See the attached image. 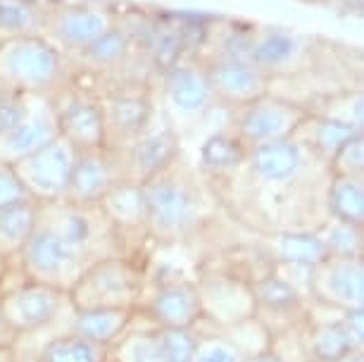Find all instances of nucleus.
<instances>
[{"label":"nucleus","mask_w":364,"mask_h":362,"mask_svg":"<svg viewBox=\"0 0 364 362\" xmlns=\"http://www.w3.org/2000/svg\"><path fill=\"white\" fill-rule=\"evenodd\" d=\"M60 136L58 119H55L53 100L48 95H33L29 115L15 129L0 136V160L17 165L19 160L29 158L36 150Z\"/></svg>","instance_id":"obj_22"},{"label":"nucleus","mask_w":364,"mask_h":362,"mask_svg":"<svg viewBox=\"0 0 364 362\" xmlns=\"http://www.w3.org/2000/svg\"><path fill=\"white\" fill-rule=\"evenodd\" d=\"M0 305L12 324V329L22 336L41 334L65 319V310H72L67 293L55 286L22 279L19 284L0 291Z\"/></svg>","instance_id":"obj_13"},{"label":"nucleus","mask_w":364,"mask_h":362,"mask_svg":"<svg viewBox=\"0 0 364 362\" xmlns=\"http://www.w3.org/2000/svg\"><path fill=\"white\" fill-rule=\"evenodd\" d=\"M245 158H248V146L231 127H224L203 139L196 169L208 183H229L245 167Z\"/></svg>","instance_id":"obj_23"},{"label":"nucleus","mask_w":364,"mask_h":362,"mask_svg":"<svg viewBox=\"0 0 364 362\" xmlns=\"http://www.w3.org/2000/svg\"><path fill=\"white\" fill-rule=\"evenodd\" d=\"M41 215L58 229V234L79 252L86 265L107 255L127 252V243L112 229L98 205H77L70 201L41 205Z\"/></svg>","instance_id":"obj_7"},{"label":"nucleus","mask_w":364,"mask_h":362,"mask_svg":"<svg viewBox=\"0 0 364 362\" xmlns=\"http://www.w3.org/2000/svg\"><path fill=\"white\" fill-rule=\"evenodd\" d=\"M105 119V148L124 150L157 110L153 81H109L98 88Z\"/></svg>","instance_id":"obj_9"},{"label":"nucleus","mask_w":364,"mask_h":362,"mask_svg":"<svg viewBox=\"0 0 364 362\" xmlns=\"http://www.w3.org/2000/svg\"><path fill=\"white\" fill-rule=\"evenodd\" d=\"M326 257H364V224H350L326 217L317 227Z\"/></svg>","instance_id":"obj_34"},{"label":"nucleus","mask_w":364,"mask_h":362,"mask_svg":"<svg viewBox=\"0 0 364 362\" xmlns=\"http://www.w3.org/2000/svg\"><path fill=\"white\" fill-rule=\"evenodd\" d=\"M307 353L310 362H338L353 353H364L350 339L348 329L341 322V312L333 319H312L307 315Z\"/></svg>","instance_id":"obj_28"},{"label":"nucleus","mask_w":364,"mask_h":362,"mask_svg":"<svg viewBox=\"0 0 364 362\" xmlns=\"http://www.w3.org/2000/svg\"><path fill=\"white\" fill-rule=\"evenodd\" d=\"M259 248L272 265H291V267H317L326 260V250L314 229H279L264 231Z\"/></svg>","instance_id":"obj_24"},{"label":"nucleus","mask_w":364,"mask_h":362,"mask_svg":"<svg viewBox=\"0 0 364 362\" xmlns=\"http://www.w3.org/2000/svg\"><path fill=\"white\" fill-rule=\"evenodd\" d=\"M243 362H284V360H281L279 355H274L272 351H267V353L252 355V358H245Z\"/></svg>","instance_id":"obj_43"},{"label":"nucleus","mask_w":364,"mask_h":362,"mask_svg":"<svg viewBox=\"0 0 364 362\" xmlns=\"http://www.w3.org/2000/svg\"><path fill=\"white\" fill-rule=\"evenodd\" d=\"M324 208L326 217L350 224H364V176H328Z\"/></svg>","instance_id":"obj_30"},{"label":"nucleus","mask_w":364,"mask_h":362,"mask_svg":"<svg viewBox=\"0 0 364 362\" xmlns=\"http://www.w3.org/2000/svg\"><path fill=\"white\" fill-rule=\"evenodd\" d=\"M0 362H17V348H0Z\"/></svg>","instance_id":"obj_44"},{"label":"nucleus","mask_w":364,"mask_h":362,"mask_svg":"<svg viewBox=\"0 0 364 362\" xmlns=\"http://www.w3.org/2000/svg\"><path fill=\"white\" fill-rule=\"evenodd\" d=\"M19 344V334L12 329V324L8 322L3 312V305H0V348H17Z\"/></svg>","instance_id":"obj_42"},{"label":"nucleus","mask_w":364,"mask_h":362,"mask_svg":"<svg viewBox=\"0 0 364 362\" xmlns=\"http://www.w3.org/2000/svg\"><path fill=\"white\" fill-rule=\"evenodd\" d=\"M181 134L164 119L160 110H155L150 124L124 150L117 153L122 176L136 183L150 181L181 158Z\"/></svg>","instance_id":"obj_14"},{"label":"nucleus","mask_w":364,"mask_h":362,"mask_svg":"<svg viewBox=\"0 0 364 362\" xmlns=\"http://www.w3.org/2000/svg\"><path fill=\"white\" fill-rule=\"evenodd\" d=\"M141 186L146 198V234L164 245L193 238L210 220L212 201H217L200 172L181 158Z\"/></svg>","instance_id":"obj_1"},{"label":"nucleus","mask_w":364,"mask_h":362,"mask_svg":"<svg viewBox=\"0 0 364 362\" xmlns=\"http://www.w3.org/2000/svg\"><path fill=\"white\" fill-rule=\"evenodd\" d=\"M328 174L338 176H364V134L350 139L338 153L328 160Z\"/></svg>","instance_id":"obj_39"},{"label":"nucleus","mask_w":364,"mask_h":362,"mask_svg":"<svg viewBox=\"0 0 364 362\" xmlns=\"http://www.w3.org/2000/svg\"><path fill=\"white\" fill-rule=\"evenodd\" d=\"M157 336H160L162 362H193V353L198 346L196 329H167V326H157Z\"/></svg>","instance_id":"obj_37"},{"label":"nucleus","mask_w":364,"mask_h":362,"mask_svg":"<svg viewBox=\"0 0 364 362\" xmlns=\"http://www.w3.org/2000/svg\"><path fill=\"white\" fill-rule=\"evenodd\" d=\"M17 262L22 267L24 279L55 286L65 293L72 289V284L86 267L79 252L58 234V229L43 215H38L36 229L17 255Z\"/></svg>","instance_id":"obj_10"},{"label":"nucleus","mask_w":364,"mask_h":362,"mask_svg":"<svg viewBox=\"0 0 364 362\" xmlns=\"http://www.w3.org/2000/svg\"><path fill=\"white\" fill-rule=\"evenodd\" d=\"M139 310H122V307H98V310H72L67 331L91 341L95 346L112 348L124 334L132 329Z\"/></svg>","instance_id":"obj_26"},{"label":"nucleus","mask_w":364,"mask_h":362,"mask_svg":"<svg viewBox=\"0 0 364 362\" xmlns=\"http://www.w3.org/2000/svg\"><path fill=\"white\" fill-rule=\"evenodd\" d=\"M203 63L205 70H208L212 91L217 95L219 107H224V110L243 107L248 102L257 100L259 95L272 91L274 81L259 67L252 65L250 60L208 58Z\"/></svg>","instance_id":"obj_20"},{"label":"nucleus","mask_w":364,"mask_h":362,"mask_svg":"<svg viewBox=\"0 0 364 362\" xmlns=\"http://www.w3.org/2000/svg\"><path fill=\"white\" fill-rule=\"evenodd\" d=\"M60 136L77 150L105 148V119H102L100 93L72 74V79L50 95Z\"/></svg>","instance_id":"obj_11"},{"label":"nucleus","mask_w":364,"mask_h":362,"mask_svg":"<svg viewBox=\"0 0 364 362\" xmlns=\"http://www.w3.org/2000/svg\"><path fill=\"white\" fill-rule=\"evenodd\" d=\"M229 112V127L248 148L259 146V143L293 139L302 119L310 115L305 105H300V102L291 98H284V95L274 91L259 95L257 100Z\"/></svg>","instance_id":"obj_12"},{"label":"nucleus","mask_w":364,"mask_h":362,"mask_svg":"<svg viewBox=\"0 0 364 362\" xmlns=\"http://www.w3.org/2000/svg\"><path fill=\"white\" fill-rule=\"evenodd\" d=\"M307 110L364 132V91L360 84L319 95L307 105Z\"/></svg>","instance_id":"obj_31"},{"label":"nucleus","mask_w":364,"mask_h":362,"mask_svg":"<svg viewBox=\"0 0 364 362\" xmlns=\"http://www.w3.org/2000/svg\"><path fill=\"white\" fill-rule=\"evenodd\" d=\"M26 198H29V193H26L15 165L0 160V210L10 208L15 203H22Z\"/></svg>","instance_id":"obj_41"},{"label":"nucleus","mask_w":364,"mask_h":362,"mask_svg":"<svg viewBox=\"0 0 364 362\" xmlns=\"http://www.w3.org/2000/svg\"><path fill=\"white\" fill-rule=\"evenodd\" d=\"M250 286L255 296V317L272 336L305 322L310 315L312 300L274 267L264 275L252 277Z\"/></svg>","instance_id":"obj_16"},{"label":"nucleus","mask_w":364,"mask_h":362,"mask_svg":"<svg viewBox=\"0 0 364 362\" xmlns=\"http://www.w3.org/2000/svg\"><path fill=\"white\" fill-rule=\"evenodd\" d=\"M250 63L259 67L274 84L284 79H300L317 70V38L277 24H255L250 43ZM272 84V86H274Z\"/></svg>","instance_id":"obj_8"},{"label":"nucleus","mask_w":364,"mask_h":362,"mask_svg":"<svg viewBox=\"0 0 364 362\" xmlns=\"http://www.w3.org/2000/svg\"><path fill=\"white\" fill-rule=\"evenodd\" d=\"M240 351L224 336V331L203 334L198 331V346L193 353V362H243Z\"/></svg>","instance_id":"obj_38"},{"label":"nucleus","mask_w":364,"mask_h":362,"mask_svg":"<svg viewBox=\"0 0 364 362\" xmlns=\"http://www.w3.org/2000/svg\"><path fill=\"white\" fill-rule=\"evenodd\" d=\"M146 291V270L129 252H122L88 262L67 291V300L72 310H98V307L139 310Z\"/></svg>","instance_id":"obj_5"},{"label":"nucleus","mask_w":364,"mask_h":362,"mask_svg":"<svg viewBox=\"0 0 364 362\" xmlns=\"http://www.w3.org/2000/svg\"><path fill=\"white\" fill-rule=\"evenodd\" d=\"M122 176L119 155L109 148H88L77 150L70 188L65 201L77 205H98L102 196L114 186Z\"/></svg>","instance_id":"obj_21"},{"label":"nucleus","mask_w":364,"mask_h":362,"mask_svg":"<svg viewBox=\"0 0 364 362\" xmlns=\"http://www.w3.org/2000/svg\"><path fill=\"white\" fill-rule=\"evenodd\" d=\"M357 134H364L362 129H355L350 124H343V122L321 117V115L310 112L302 124L298 127V132L293 134V139L302 143L314 158H319L321 162H326L333 158L338 150L346 146L350 139H355Z\"/></svg>","instance_id":"obj_27"},{"label":"nucleus","mask_w":364,"mask_h":362,"mask_svg":"<svg viewBox=\"0 0 364 362\" xmlns=\"http://www.w3.org/2000/svg\"><path fill=\"white\" fill-rule=\"evenodd\" d=\"M38 215L41 203L31 201V198L0 210V255L8 260H17L24 243L36 229Z\"/></svg>","instance_id":"obj_29"},{"label":"nucleus","mask_w":364,"mask_h":362,"mask_svg":"<svg viewBox=\"0 0 364 362\" xmlns=\"http://www.w3.org/2000/svg\"><path fill=\"white\" fill-rule=\"evenodd\" d=\"M119 10L95 0H46L43 36L65 53L67 58L79 55L84 48L98 41L117 24Z\"/></svg>","instance_id":"obj_6"},{"label":"nucleus","mask_w":364,"mask_h":362,"mask_svg":"<svg viewBox=\"0 0 364 362\" xmlns=\"http://www.w3.org/2000/svg\"><path fill=\"white\" fill-rule=\"evenodd\" d=\"M219 331H224V336L238 348L243 358H252V355L267 353L272 348V334L257 317H248Z\"/></svg>","instance_id":"obj_36"},{"label":"nucleus","mask_w":364,"mask_h":362,"mask_svg":"<svg viewBox=\"0 0 364 362\" xmlns=\"http://www.w3.org/2000/svg\"><path fill=\"white\" fill-rule=\"evenodd\" d=\"M109 362H162L157 326L148 329H129L109 348Z\"/></svg>","instance_id":"obj_35"},{"label":"nucleus","mask_w":364,"mask_h":362,"mask_svg":"<svg viewBox=\"0 0 364 362\" xmlns=\"http://www.w3.org/2000/svg\"><path fill=\"white\" fill-rule=\"evenodd\" d=\"M33 95L15 93V91H3L0 88V136L8 134L10 129H15L31 110Z\"/></svg>","instance_id":"obj_40"},{"label":"nucleus","mask_w":364,"mask_h":362,"mask_svg":"<svg viewBox=\"0 0 364 362\" xmlns=\"http://www.w3.org/2000/svg\"><path fill=\"white\" fill-rule=\"evenodd\" d=\"M74 67L43 33L0 36V88L24 95L58 93Z\"/></svg>","instance_id":"obj_3"},{"label":"nucleus","mask_w":364,"mask_h":362,"mask_svg":"<svg viewBox=\"0 0 364 362\" xmlns=\"http://www.w3.org/2000/svg\"><path fill=\"white\" fill-rule=\"evenodd\" d=\"M157 110L181 134V139L219 110L205 63L198 55L181 58L153 79Z\"/></svg>","instance_id":"obj_4"},{"label":"nucleus","mask_w":364,"mask_h":362,"mask_svg":"<svg viewBox=\"0 0 364 362\" xmlns=\"http://www.w3.org/2000/svg\"><path fill=\"white\" fill-rule=\"evenodd\" d=\"M139 312L153 326L167 329H196L203 322V305L196 279H164L146 291Z\"/></svg>","instance_id":"obj_19"},{"label":"nucleus","mask_w":364,"mask_h":362,"mask_svg":"<svg viewBox=\"0 0 364 362\" xmlns=\"http://www.w3.org/2000/svg\"><path fill=\"white\" fill-rule=\"evenodd\" d=\"M310 300L326 310H364V257H326L310 275Z\"/></svg>","instance_id":"obj_18"},{"label":"nucleus","mask_w":364,"mask_h":362,"mask_svg":"<svg viewBox=\"0 0 364 362\" xmlns=\"http://www.w3.org/2000/svg\"><path fill=\"white\" fill-rule=\"evenodd\" d=\"M240 174L248 176L257 193L277 198L279 210L286 205L293 208L295 196H300L312 183H326L331 176L326 162L314 158L295 139L259 143L248 148V158Z\"/></svg>","instance_id":"obj_2"},{"label":"nucleus","mask_w":364,"mask_h":362,"mask_svg":"<svg viewBox=\"0 0 364 362\" xmlns=\"http://www.w3.org/2000/svg\"><path fill=\"white\" fill-rule=\"evenodd\" d=\"M102 215L112 224V229L122 236V241H129L132 236L146 234V198H143V186L136 181L119 179L112 188L102 196L98 203Z\"/></svg>","instance_id":"obj_25"},{"label":"nucleus","mask_w":364,"mask_h":362,"mask_svg":"<svg viewBox=\"0 0 364 362\" xmlns=\"http://www.w3.org/2000/svg\"><path fill=\"white\" fill-rule=\"evenodd\" d=\"M74 160H77V148L63 136H58L46 148L19 160L15 169L31 201L48 205L65 201Z\"/></svg>","instance_id":"obj_15"},{"label":"nucleus","mask_w":364,"mask_h":362,"mask_svg":"<svg viewBox=\"0 0 364 362\" xmlns=\"http://www.w3.org/2000/svg\"><path fill=\"white\" fill-rule=\"evenodd\" d=\"M200 293L203 319H210L217 329H226L248 317H255V296L248 277L233 272H203L196 279Z\"/></svg>","instance_id":"obj_17"},{"label":"nucleus","mask_w":364,"mask_h":362,"mask_svg":"<svg viewBox=\"0 0 364 362\" xmlns=\"http://www.w3.org/2000/svg\"><path fill=\"white\" fill-rule=\"evenodd\" d=\"M38 362H109V351L65 329L46 341Z\"/></svg>","instance_id":"obj_32"},{"label":"nucleus","mask_w":364,"mask_h":362,"mask_svg":"<svg viewBox=\"0 0 364 362\" xmlns=\"http://www.w3.org/2000/svg\"><path fill=\"white\" fill-rule=\"evenodd\" d=\"M46 0H0V36L43 33Z\"/></svg>","instance_id":"obj_33"}]
</instances>
